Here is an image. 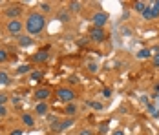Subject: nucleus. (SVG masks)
<instances>
[{"label":"nucleus","instance_id":"14","mask_svg":"<svg viewBox=\"0 0 159 135\" xmlns=\"http://www.w3.org/2000/svg\"><path fill=\"white\" fill-rule=\"evenodd\" d=\"M64 111H66V115H72V117H73V115L77 113V106L70 102V104H68V106L64 108Z\"/></svg>","mask_w":159,"mask_h":135},{"label":"nucleus","instance_id":"34","mask_svg":"<svg viewBox=\"0 0 159 135\" xmlns=\"http://www.w3.org/2000/svg\"><path fill=\"white\" fill-rule=\"evenodd\" d=\"M0 115H6V106H0Z\"/></svg>","mask_w":159,"mask_h":135},{"label":"nucleus","instance_id":"30","mask_svg":"<svg viewBox=\"0 0 159 135\" xmlns=\"http://www.w3.org/2000/svg\"><path fill=\"white\" fill-rule=\"evenodd\" d=\"M6 58H8V53H6L4 50H0V62H4Z\"/></svg>","mask_w":159,"mask_h":135},{"label":"nucleus","instance_id":"15","mask_svg":"<svg viewBox=\"0 0 159 135\" xmlns=\"http://www.w3.org/2000/svg\"><path fill=\"white\" fill-rule=\"evenodd\" d=\"M22 122L28 124V126H33V124H35V121H33V117H31L29 113H24V115H22Z\"/></svg>","mask_w":159,"mask_h":135},{"label":"nucleus","instance_id":"12","mask_svg":"<svg viewBox=\"0 0 159 135\" xmlns=\"http://www.w3.org/2000/svg\"><path fill=\"white\" fill-rule=\"evenodd\" d=\"M18 44H20L22 48H29L31 44H33V40L29 37H18Z\"/></svg>","mask_w":159,"mask_h":135},{"label":"nucleus","instance_id":"7","mask_svg":"<svg viewBox=\"0 0 159 135\" xmlns=\"http://www.w3.org/2000/svg\"><path fill=\"white\" fill-rule=\"evenodd\" d=\"M50 58V53L46 51V50H44V51H37L35 55H33V60L35 62H46Z\"/></svg>","mask_w":159,"mask_h":135},{"label":"nucleus","instance_id":"19","mask_svg":"<svg viewBox=\"0 0 159 135\" xmlns=\"http://www.w3.org/2000/svg\"><path fill=\"white\" fill-rule=\"evenodd\" d=\"M0 84H9V75L6 71H0Z\"/></svg>","mask_w":159,"mask_h":135},{"label":"nucleus","instance_id":"33","mask_svg":"<svg viewBox=\"0 0 159 135\" xmlns=\"http://www.w3.org/2000/svg\"><path fill=\"white\" fill-rule=\"evenodd\" d=\"M11 135H22V130H13Z\"/></svg>","mask_w":159,"mask_h":135},{"label":"nucleus","instance_id":"23","mask_svg":"<svg viewBox=\"0 0 159 135\" xmlns=\"http://www.w3.org/2000/svg\"><path fill=\"white\" fill-rule=\"evenodd\" d=\"M59 18H60L62 22H68V18H70V15H68V11H60V13H59Z\"/></svg>","mask_w":159,"mask_h":135},{"label":"nucleus","instance_id":"3","mask_svg":"<svg viewBox=\"0 0 159 135\" xmlns=\"http://www.w3.org/2000/svg\"><path fill=\"white\" fill-rule=\"evenodd\" d=\"M108 20V15L102 13V11H97L93 16H92V22H93V28H102Z\"/></svg>","mask_w":159,"mask_h":135},{"label":"nucleus","instance_id":"2","mask_svg":"<svg viewBox=\"0 0 159 135\" xmlns=\"http://www.w3.org/2000/svg\"><path fill=\"white\" fill-rule=\"evenodd\" d=\"M57 97L60 100H64V102H72L75 99V93H73V89H70V88H59L57 89Z\"/></svg>","mask_w":159,"mask_h":135},{"label":"nucleus","instance_id":"21","mask_svg":"<svg viewBox=\"0 0 159 135\" xmlns=\"http://www.w3.org/2000/svg\"><path fill=\"white\" fill-rule=\"evenodd\" d=\"M86 104H88V106H92L93 110H102V104H101V102H95V100H88Z\"/></svg>","mask_w":159,"mask_h":135},{"label":"nucleus","instance_id":"29","mask_svg":"<svg viewBox=\"0 0 159 135\" xmlns=\"http://www.w3.org/2000/svg\"><path fill=\"white\" fill-rule=\"evenodd\" d=\"M79 135H93V131H92V130H86V128H84V130H81V131H79Z\"/></svg>","mask_w":159,"mask_h":135},{"label":"nucleus","instance_id":"24","mask_svg":"<svg viewBox=\"0 0 159 135\" xmlns=\"http://www.w3.org/2000/svg\"><path fill=\"white\" fill-rule=\"evenodd\" d=\"M42 79V71H31V80H38Z\"/></svg>","mask_w":159,"mask_h":135},{"label":"nucleus","instance_id":"20","mask_svg":"<svg viewBox=\"0 0 159 135\" xmlns=\"http://www.w3.org/2000/svg\"><path fill=\"white\" fill-rule=\"evenodd\" d=\"M146 110H148V113H152L154 117H159V111L155 110V106H154V104H148V106H146Z\"/></svg>","mask_w":159,"mask_h":135},{"label":"nucleus","instance_id":"1","mask_svg":"<svg viewBox=\"0 0 159 135\" xmlns=\"http://www.w3.org/2000/svg\"><path fill=\"white\" fill-rule=\"evenodd\" d=\"M44 26H46V18H44L42 13H37V11L28 15V20L24 24V28H26V31L29 35H38L44 29Z\"/></svg>","mask_w":159,"mask_h":135},{"label":"nucleus","instance_id":"10","mask_svg":"<svg viewBox=\"0 0 159 135\" xmlns=\"http://www.w3.org/2000/svg\"><path fill=\"white\" fill-rule=\"evenodd\" d=\"M152 55H154V53H152V50H146V48H145V50H139L135 57H137L139 60H143V58H150Z\"/></svg>","mask_w":159,"mask_h":135},{"label":"nucleus","instance_id":"28","mask_svg":"<svg viewBox=\"0 0 159 135\" xmlns=\"http://www.w3.org/2000/svg\"><path fill=\"white\" fill-rule=\"evenodd\" d=\"M8 102V95H4V93H0V106H4Z\"/></svg>","mask_w":159,"mask_h":135},{"label":"nucleus","instance_id":"31","mask_svg":"<svg viewBox=\"0 0 159 135\" xmlns=\"http://www.w3.org/2000/svg\"><path fill=\"white\" fill-rule=\"evenodd\" d=\"M154 64H155V66H159V51H157V53H154Z\"/></svg>","mask_w":159,"mask_h":135},{"label":"nucleus","instance_id":"35","mask_svg":"<svg viewBox=\"0 0 159 135\" xmlns=\"http://www.w3.org/2000/svg\"><path fill=\"white\" fill-rule=\"evenodd\" d=\"M113 135H124V131L123 130H117V131H113Z\"/></svg>","mask_w":159,"mask_h":135},{"label":"nucleus","instance_id":"5","mask_svg":"<svg viewBox=\"0 0 159 135\" xmlns=\"http://www.w3.org/2000/svg\"><path fill=\"white\" fill-rule=\"evenodd\" d=\"M22 28H24V26H22L20 20H9V22H8V31L13 33V35H18V33L22 31Z\"/></svg>","mask_w":159,"mask_h":135},{"label":"nucleus","instance_id":"37","mask_svg":"<svg viewBox=\"0 0 159 135\" xmlns=\"http://www.w3.org/2000/svg\"><path fill=\"white\" fill-rule=\"evenodd\" d=\"M157 99H159V95H157Z\"/></svg>","mask_w":159,"mask_h":135},{"label":"nucleus","instance_id":"26","mask_svg":"<svg viewBox=\"0 0 159 135\" xmlns=\"http://www.w3.org/2000/svg\"><path fill=\"white\" fill-rule=\"evenodd\" d=\"M40 8H42V11H44V13H48V11L51 9V6H50L48 2H44V4H40Z\"/></svg>","mask_w":159,"mask_h":135},{"label":"nucleus","instance_id":"25","mask_svg":"<svg viewBox=\"0 0 159 135\" xmlns=\"http://www.w3.org/2000/svg\"><path fill=\"white\" fill-rule=\"evenodd\" d=\"M88 71H90V73H97V64H93V62L88 64Z\"/></svg>","mask_w":159,"mask_h":135},{"label":"nucleus","instance_id":"13","mask_svg":"<svg viewBox=\"0 0 159 135\" xmlns=\"http://www.w3.org/2000/svg\"><path fill=\"white\" fill-rule=\"evenodd\" d=\"M17 73H18V75L31 73V66H28V64H22V66H18V68H17Z\"/></svg>","mask_w":159,"mask_h":135},{"label":"nucleus","instance_id":"16","mask_svg":"<svg viewBox=\"0 0 159 135\" xmlns=\"http://www.w3.org/2000/svg\"><path fill=\"white\" fill-rule=\"evenodd\" d=\"M81 8H82V4H81V2H72L68 9H70V11H73V13H79V11H81Z\"/></svg>","mask_w":159,"mask_h":135},{"label":"nucleus","instance_id":"17","mask_svg":"<svg viewBox=\"0 0 159 135\" xmlns=\"http://www.w3.org/2000/svg\"><path fill=\"white\" fill-rule=\"evenodd\" d=\"M143 16H145L146 20H152V18H155V15H154V11H152V8H146V9L143 11Z\"/></svg>","mask_w":159,"mask_h":135},{"label":"nucleus","instance_id":"18","mask_svg":"<svg viewBox=\"0 0 159 135\" xmlns=\"http://www.w3.org/2000/svg\"><path fill=\"white\" fill-rule=\"evenodd\" d=\"M146 8H148V6H146L145 2H133V9H135V11H141V13H143Z\"/></svg>","mask_w":159,"mask_h":135},{"label":"nucleus","instance_id":"8","mask_svg":"<svg viewBox=\"0 0 159 135\" xmlns=\"http://www.w3.org/2000/svg\"><path fill=\"white\" fill-rule=\"evenodd\" d=\"M20 11H22V9L15 6V8H9V9H6V15H8V16H9L11 20H17V16L20 15Z\"/></svg>","mask_w":159,"mask_h":135},{"label":"nucleus","instance_id":"27","mask_svg":"<svg viewBox=\"0 0 159 135\" xmlns=\"http://www.w3.org/2000/svg\"><path fill=\"white\" fill-rule=\"evenodd\" d=\"M102 97H106V99L112 97V89H110V88H104V89H102Z\"/></svg>","mask_w":159,"mask_h":135},{"label":"nucleus","instance_id":"6","mask_svg":"<svg viewBox=\"0 0 159 135\" xmlns=\"http://www.w3.org/2000/svg\"><path fill=\"white\" fill-rule=\"evenodd\" d=\"M35 97H37L40 102H44V100L50 97V89H48V88H38L37 92H35Z\"/></svg>","mask_w":159,"mask_h":135},{"label":"nucleus","instance_id":"32","mask_svg":"<svg viewBox=\"0 0 159 135\" xmlns=\"http://www.w3.org/2000/svg\"><path fill=\"white\" fill-rule=\"evenodd\" d=\"M106 131H108V124H106V122H104V124H102V126H101V133H106Z\"/></svg>","mask_w":159,"mask_h":135},{"label":"nucleus","instance_id":"36","mask_svg":"<svg viewBox=\"0 0 159 135\" xmlns=\"http://www.w3.org/2000/svg\"><path fill=\"white\" fill-rule=\"evenodd\" d=\"M155 92H157V93H159V84H155Z\"/></svg>","mask_w":159,"mask_h":135},{"label":"nucleus","instance_id":"11","mask_svg":"<svg viewBox=\"0 0 159 135\" xmlns=\"http://www.w3.org/2000/svg\"><path fill=\"white\" fill-rule=\"evenodd\" d=\"M70 126H73V119H66V121H62V122L59 124L57 131H64V130H68Z\"/></svg>","mask_w":159,"mask_h":135},{"label":"nucleus","instance_id":"9","mask_svg":"<svg viewBox=\"0 0 159 135\" xmlns=\"http://www.w3.org/2000/svg\"><path fill=\"white\" fill-rule=\"evenodd\" d=\"M35 111H37L38 115H46V113H48V104H46V102H38V104L35 106Z\"/></svg>","mask_w":159,"mask_h":135},{"label":"nucleus","instance_id":"22","mask_svg":"<svg viewBox=\"0 0 159 135\" xmlns=\"http://www.w3.org/2000/svg\"><path fill=\"white\" fill-rule=\"evenodd\" d=\"M152 11H154L155 18H157V16H159V0H155V2L152 4Z\"/></svg>","mask_w":159,"mask_h":135},{"label":"nucleus","instance_id":"4","mask_svg":"<svg viewBox=\"0 0 159 135\" xmlns=\"http://www.w3.org/2000/svg\"><path fill=\"white\" fill-rule=\"evenodd\" d=\"M90 38H92L93 42H102L106 38V33L102 28H92L90 29Z\"/></svg>","mask_w":159,"mask_h":135}]
</instances>
